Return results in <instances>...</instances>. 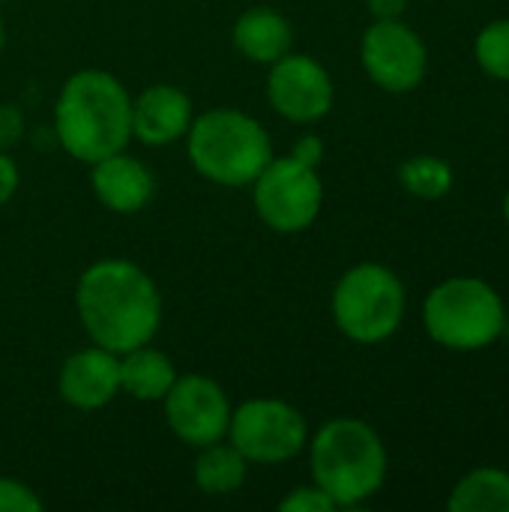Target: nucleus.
Returning a JSON list of instances; mask_svg holds the SVG:
<instances>
[{
	"instance_id": "1",
	"label": "nucleus",
	"mask_w": 509,
	"mask_h": 512,
	"mask_svg": "<svg viewBox=\"0 0 509 512\" xmlns=\"http://www.w3.org/2000/svg\"><path fill=\"white\" fill-rule=\"evenodd\" d=\"M72 303L84 336L114 354L153 342L165 315L156 279L129 258H99L84 267Z\"/></svg>"
},
{
	"instance_id": "26",
	"label": "nucleus",
	"mask_w": 509,
	"mask_h": 512,
	"mask_svg": "<svg viewBox=\"0 0 509 512\" xmlns=\"http://www.w3.org/2000/svg\"><path fill=\"white\" fill-rule=\"evenodd\" d=\"M366 6L375 18H402L408 0H366Z\"/></svg>"
},
{
	"instance_id": "14",
	"label": "nucleus",
	"mask_w": 509,
	"mask_h": 512,
	"mask_svg": "<svg viewBox=\"0 0 509 512\" xmlns=\"http://www.w3.org/2000/svg\"><path fill=\"white\" fill-rule=\"evenodd\" d=\"M87 168H90L93 198L99 201V207H105L114 216H135L147 210L150 201L156 198L153 168L126 150L111 153Z\"/></svg>"
},
{
	"instance_id": "24",
	"label": "nucleus",
	"mask_w": 509,
	"mask_h": 512,
	"mask_svg": "<svg viewBox=\"0 0 509 512\" xmlns=\"http://www.w3.org/2000/svg\"><path fill=\"white\" fill-rule=\"evenodd\" d=\"M21 189V168L9 150H0V207L9 204Z\"/></svg>"
},
{
	"instance_id": "5",
	"label": "nucleus",
	"mask_w": 509,
	"mask_h": 512,
	"mask_svg": "<svg viewBox=\"0 0 509 512\" xmlns=\"http://www.w3.org/2000/svg\"><path fill=\"white\" fill-rule=\"evenodd\" d=\"M330 315L339 333L357 345L387 342L405 318V285L384 264H354L330 294Z\"/></svg>"
},
{
	"instance_id": "9",
	"label": "nucleus",
	"mask_w": 509,
	"mask_h": 512,
	"mask_svg": "<svg viewBox=\"0 0 509 512\" xmlns=\"http://www.w3.org/2000/svg\"><path fill=\"white\" fill-rule=\"evenodd\" d=\"M264 96L273 114H279L285 123L315 126L333 111L336 84L321 60L303 51H288L267 66Z\"/></svg>"
},
{
	"instance_id": "4",
	"label": "nucleus",
	"mask_w": 509,
	"mask_h": 512,
	"mask_svg": "<svg viewBox=\"0 0 509 512\" xmlns=\"http://www.w3.org/2000/svg\"><path fill=\"white\" fill-rule=\"evenodd\" d=\"M183 141L195 174L222 189H249V183L276 156L267 126L234 105L195 111Z\"/></svg>"
},
{
	"instance_id": "17",
	"label": "nucleus",
	"mask_w": 509,
	"mask_h": 512,
	"mask_svg": "<svg viewBox=\"0 0 509 512\" xmlns=\"http://www.w3.org/2000/svg\"><path fill=\"white\" fill-rule=\"evenodd\" d=\"M249 462L243 459V453L228 441H216L207 447L195 450V462H192V480L198 486L201 495L207 498H228L234 492H240L249 480Z\"/></svg>"
},
{
	"instance_id": "3",
	"label": "nucleus",
	"mask_w": 509,
	"mask_h": 512,
	"mask_svg": "<svg viewBox=\"0 0 509 512\" xmlns=\"http://www.w3.org/2000/svg\"><path fill=\"white\" fill-rule=\"evenodd\" d=\"M306 453L312 483L327 492L336 510L366 504L387 483V447L381 435L357 417L327 420L309 435Z\"/></svg>"
},
{
	"instance_id": "21",
	"label": "nucleus",
	"mask_w": 509,
	"mask_h": 512,
	"mask_svg": "<svg viewBox=\"0 0 509 512\" xmlns=\"http://www.w3.org/2000/svg\"><path fill=\"white\" fill-rule=\"evenodd\" d=\"M45 501L36 495V489L18 477L0 474V512H42Z\"/></svg>"
},
{
	"instance_id": "11",
	"label": "nucleus",
	"mask_w": 509,
	"mask_h": 512,
	"mask_svg": "<svg viewBox=\"0 0 509 512\" xmlns=\"http://www.w3.org/2000/svg\"><path fill=\"white\" fill-rule=\"evenodd\" d=\"M366 75L387 93H411L423 84L429 51L402 18H375L360 39Z\"/></svg>"
},
{
	"instance_id": "2",
	"label": "nucleus",
	"mask_w": 509,
	"mask_h": 512,
	"mask_svg": "<svg viewBox=\"0 0 509 512\" xmlns=\"http://www.w3.org/2000/svg\"><path fill=\"white\" fill-rule=\"evenodd\" d=\"M51 129L69 159L93 165L129 147L132 93L108 69H75L57 90Z\"/></svg>"
},
{
	"instance_id": "20",
	"label": "nucleus",
	"mask_w": 509,
	"mask_h": 512,
	"mask_svg": "<svg viewBox=\"0 0 509 512\" xmlns=\"http://www.w3.org/2000/svg\"><path fill=\"white\" fill-rule=\"evenodd\" d=\"M474 54L486 75L498 81H509V21L486 24L477 36Z\"/></svg>"
},
{
	"instance_id": "6",
	"label": "nucleus",
	"mask_w": 509,
	"mask_h": 512,
	"mask_svg": "<svg viewBox=\"0 0 509 512\" xmlns=\"http://www.w3.org/2000/svg\"><path fill=\"white\" fill-rule=\"evenodd\" d=\"M423 324L426 333L450 351H480L501 339L507 312L489 282L456 276L429 291Z\"/></svg>"
},
{
	"instance_id": "27",
	"label": "nucleus",
	"mask_w": 509,
	"mask_h": 512,
	"mask_svg": "<svg viewBox=\"0 0 509 512\" xmlns=\"http://www.w3.org/2000/svg\"><path fill=\"white\" fill-rule=\"evenodd\" d=\"M3 51H6V18L0 12V57H3Z\"/></svg>"
},
{
	"instance_id": "13",
	"label": "nucleus",
	"mask_w": 509,
	"mask_h": 512,
	"mask_svg": "<svg viewBox=\"0 0 509 512\" xmlns=\"http://www.w3.org/2000/svg\"><path fill=\"white\" fill-rule=\"evenodd\" d=\"M192 120L195 102L177 84L156 81L132 96V141L144 147H171L183 141Z\"/></svg>"
},
{
	"instance_id": "18",
	"label": "nucleus",
	"mask_w": 509,
	"mask_h": 512,
	"mask_svg": "<svg viewBox=\"0 0 509 512\" xmlns=\"http://www.w3.org/2000/svg\"><path fill=\"white\" fill-rule=\"evenodd\" d=\"M450 512H509V474L498 468H477L453 489Z\"/></svg>"
},
{
	"instance_id": "10",
	"label": "nucleus",
	"mask_w": 509,
	"mask_h": 512,
	"mask_svg": "<svg viewBox=\"0 0 509 512\" xmlns=\"http://www.w3.org/2000/svg\"><path fill=\"white\" fill-rule=\"evenodd\" d=\"M159 405L171 435L192 450L216 444L228 435L234 405L225 387L210 375L201 372L177 375V381L171 384V390Z\"/></svg>"
},
{
	"instance_id": "25",
	"label": "nucleus",
	"mask_w": 509,
	"mask_h": 512,
	"mask_svg": "<svg viewBox=\"0 0 509 512\" xmlns=\"http://www.w3.org/2000/svg\"><path fill=\"white\" fill-rule=\"evenodd\" d=\"M291 156L300 159V162H306V165H312V168H318L321 159H324V141H321V135H315V132L300 135L294 141V147H291Z\"/></svg>"
},
{
	"instance_id": "19",
	"label": "nucleus",
	"mask_w": 509,
	"mask_h": 512,
	"mask_svg": "<svg viewBox=\"0 0 509 512\" xmlns=\"http://www.w3.org/2000/svg\"><path fill=\"white\" fill-rule=\"evenodd\" d=\"M399 183L408 195L438 201L453 189V168L438 156H411L399 165Z\"/></svg>"
},
{
	"instance_id": "15",
	"label": "nucleus",
	"mask_w": 509,
	"mask_h": 512,
	"mask_svg": "<svg viewBox=\"0 0 509 512\" xmlns=\"http://www.w3.org/2000/svg\"><path fill=\"white\" fill-rule=\"evenodd\" d=\"M231 45L243 60L267 69L294 51V24L276 6H252L237 15L231 27Z\"/></svg>"
},
{
	"instance_id": "29",
	"label": "nucleus",
	"mask_w": 509,
	"mask_h": 512,
	"mask_svg": "<svg viewBox=\"0 0 509 512\" xmlns=\"http://www.w3.org/2000/svg\"><path fill=\"white\" fill-rule=\"evenodd\" d=\"M6 3H12V0H0V6H6Z\"/></svg>"
},
{
	"instance_id": "23",
	"label": "nucleus",
	"mask_w": 509,
	"mask_h": 512,
	"mask_svg": "<svg viewBox=\"0 0 509 512\" xmlns=\"http://www.w3.org/2000/svg\"><path fill=\"white\" fill-rule=\"evenodd\" d=\"M24 111L12 102H0V150H12L24 138Z\"/></svg>"
},
{
	"instance_id": "22",
	"label": "nucleus",
	"mask_w": 509,
	"mask_h": 512,
	"mask_svg": "<svg viewBox=\"0 0 509 512\" xmlns=\"http://www.w3.org/2000/svg\"><path fill=\"white\" fill-rule=\"evenodd\" d=\"M279 510L282 512H333L336 504L327 498L324 489H318L315 483H306V486H294L282 501H279Z\"/></svg>"
},
{
	"instance_id": "7",
	"label": "nucleus",
	"mask_w": 509,
	"mask_h": 512,
	"mask_svg": "<svg viewBox=\"0 0 509 512\" xmlns=\"http://www.w3.org/2000/svg\"><path fill=\"white\" fill-rule=\"evenodd\" d=\"M249 192L261 225L282 237L309 231L324 210V180L318 168L294 159L291 153L273 156L249 183Z\"/></svg>"
},
{
	"instance_id": "12",
	"label": "nucleus",
	"mask_w": 509,
	"mask_h": 512,
	"mask_svg": "<svg viewBox=\"0 0 509 512\" xmlns=\"http://www.w3.org/2000/svg\"><path fill=\"white\" fill-rule=\"evenodd\" d=\"M57 396L72 411H102L120 396V354L87 345L72 351L57 372Z\"/></svg>"
},
{
	"instance_id": "16",
	"label": "nucleus",
	"mask_w": 509,
	"mask_h": 512,
	"mask_svg": "<svg viewBox=\"0 0 509 512\" xmlns=\"http://www.w3.org/2000/svg\"><path fill=\"white\" fill-rule=\"evenodd\" d=\"M177 375L180 372L174 360L165 351L153 348V342L120 354V396H129L135 402H162Z\"/></svg>"
},
{
	"instance_id": "8",
	"label": "nucleus",
	"mask_w": 509,
	"mask_h": 512,
	"mask_svg": "<svg viewBox=\"0 0 509 512\" xmlns=\"http://www.w3.org/2000/svg\"><path fill=\"white\" fill-rule=\"evenodd\" d=\"M309 423L300 408L273 396H252L231 408L228 441L243 453L249 465L276 468L300 453L309 444Z\"/></svg>"
},
{
	"instance_id": "28",
	"label": "nucleus",
	"mask_w": 509,
	"mask_h": 512,
	"mask_svg": "<svg viewBox=\"0 0 509 512\" xmlns=\"http://www.w3.org/2000/svg\"><path fill=\"white\" fill-rule=\"evenodd\" d=\"M504 216H507V225H509V192H507V198H504Z\"/></svg>"
}]
</instances>
